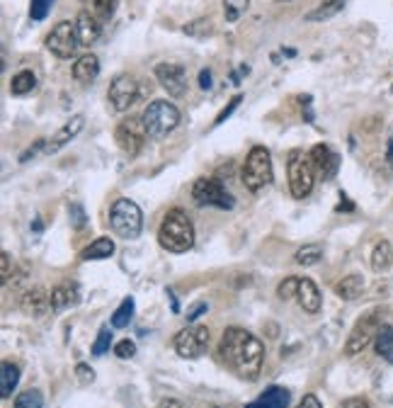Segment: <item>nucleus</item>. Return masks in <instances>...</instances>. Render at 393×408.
Instances as JSON below:
<instances>
[{
  "instance_id": "11",
  "label": "nucleus",
  "mask_w": 393,
  "mask_h": 408,
  "mask_svg": "<svg viewBox=\"0 0 393 408\" xmlns=\"http://www.w3.org/2000/svg\"><path fill=\"white\" fill-rule=\"evenodd\" d=\"M379 328H381V323H379V314H376V311H374V314L362 316V319L357 321L355 328H352L350 338H347L345 355L347 357H355V355H359L362 350H366V345L374 343Z\"/></svg>"
},
{
  "instance_id": "31",
  "label": "nucleus",
  "mask_w": 393,
  "mask_h": 408,
  "mask_svg": "<svg viewBox=\"0 0 393 408\" xmlns=\"http://www.w3.org/2000/svg\"><path fill=\"white\" fill-rule=\"evenodd\" d=\"M250 0H223V17L226 22H238L246 15Z\"/></svg>"
},
{
  "instance_id": "34",
  "label": "nucleus",
  "mask_w": 393,
  "mask_h": 408,
  "mask_svg": "<svg viewBox=\"0 0 393 408\" xmlns=\"http://www.w3.org/2000/svg\"><path fill=\"white\" fill-rule=\"evenodd\" d=\"M212 29H214L212 20H195V22L185 24L182 32L190 34V37H207V34H212Z\"/></svg>"
},
{
  "instance_id": "43",
  "label": "nucleus",
  "mask_w": 393,
  "mask_h": 408,
  "mask_svg": "<svg viewBox=\"0 0 393 408\" xmlns=\"http://www.w3.org/2000/svg\"><path fill=\"white\" fill-rule=\"evenodd\" d=\"M75 374H78L80 381H93L95 379V370L90 365H85V362H80V365L75 367Z\"/></svg>"
},
{
  "instance_id": "40",
  "label": "nucleus",
  "mask_w": 393,
  "mask_h": 408,
  "mask_svg": "<svg viewBox=\"0 0 393 408\" xmlns=\"http://www.w3.org/2000/svg\"><path fill=\"white\" fill-rule=\"evenodd\" d=\"M241 102H243V95H233V98H231V102H228V105L223 107V110H221V112H218V115H216V119H214V124H216V126H218V124H223V122H226L228 117H231L233 112H236V107L241 105Z\"/></svg>"
},
{
  "instance_id": "39",
  "label": "nucleus",
  "mask_w": 393,
  "mask_h": 408,
  "mask_svg": "<svg viewBox=\"0 0 393 408\" xmlns=\"http://www.w3.org/2000/svg\"><path fill=\"white\" fill-rule=\"evenodd\" d=\"M114 355L119 357V360H129V357L136 355V343L131 338L119 340V343L114 345Z\"/></svg>"
},
{
  "instance_id": "41",
  "label": "nucleus",
  "mask_w": 393,
  "mask_h": 408,
  "mask_svg": "<svg viewBox=\"0 0 393 408\" xmlns=\"http://www.w3.org/2000/svg\"><path fill=\"white\" fill-rule=\"evenodd\" d=\"M13 270H15V263L10 258V253H3L0 255V282L8 284L10 277H13Z\"/></svg>"
},
{
  "instance_id": "37",
  "label": "nucleus",
  "mask_w": 393,
  "mask_h": 408,
  "mask_svg": "<svg viewBox=\"0 0 393 408\" xmlns=\"http://www.w3.org/2000/svg\"><path fill=\"white\" fill-rule=\"evenodd\" d=\"M110 343H112V330L105 326V328H100L98 340H95V343H93V355H95V357L105 355L107 350H110Z\"/></svg>"
},
{
  "instance_id": "49",
  "label": "nucleus",
  "mask_w": 393,
  "mask_h": 408,
  "mask_svg": "<svg viewBox=\"0 0 393 408\" xmlns=\"http://www.w3.org/2000/svg\"><path fill=\"white\" fill-rule=\"evenodd\" d=\"M343 209H347V212H352V209H355V204H352L350 200H343L338 204V212H343Z\"/></svg>"
},
{
  "instance_id": "28",
  "label": "nucleus",
  "mask_w": 393,
  "mask_h": 408,
  "mask_svg": "<svg viewBox=\"0 0 393 408\" xmlns=\"http://www.w3.org/2000/svg\"><path fill=\"white\" fill-rule=\"evenodd\" d=\"M393 260V251H391V243L389 241H379L371 251V270L374 272H386L389 270Z\"/></svg>"
},
{
  "instance_id": "12",
  "label": "nucleus",
  "mask_w": 393,
  "mask_h": 408,
  "mask_svg": "<svg viewBox=\"0 0 393 408\" xmlns=\"http://www.w3.org/2000/svg\"><path fill=\"white\" fill-rule=\"evenodd\" d=\"M75 47H78V32H75V22H68V20H64V22H59L49 32L47 49L56 56V59H61V61L73 59Z\"/></svg>"
},
{
  "instance_id": "36",
  "label": "nucleus",
  "mask_w": 393,
  "mask_h": 408,
  "mask_svg": "<svg viewBox=\"0 0 393 408\" xmlns=\"http://www.w3.org/2000/svg\"><path fill=\"white\" fill-rule=\"evenodd\" d=\"M51 5H54V0H32V3H29V17L42 22V20L49 15Z\"/></svg>"
},
{
  "instance_id": "38",
  "label": "nucleus",
  "mask_w": 393,
  "mask_h": 408,
  "mask_svg": "<svg viewBox=\"0 0 393 408\" xmlns=\"http://www.w3.org/2000/svg\"><path fill=\"white\" fill-rule=\"evenodd\" d=\"M93 8L100 20H112L117 10V0H93Z\"/></svg>"
},
{
  "instance_id": "23",
  "label": "nucleus",
  "mask_w": 393,
  "mask_h": 408,
  "mask_svg": "<svg viewBox=\"0 0 393 408\" xmlns=\"http://www.w3.org/2000/svg\"><path fill=\"white\" fill-rule=\"evenodd\" d=\"M362 292H364V277H362V275H347V277H343L335 284V294H338L340 299H345V302L357 299Z\"/></svg>"
},
{
  "instance_id": "46",
  "label": "nucleus",
  "mask_w": 393,
  "mask_h": 408,
  "mask_svg": "<svg viewBox=\"0 0 393 408\" xmlns=\"http://www.w3.org/2000/svg\"><path fill=\"white\" fill-rule=\"evenodd\" d=\"M44 144H47V141H44V139L34 141V146H32V149H29L27 153H22V158H20V161H22V163H24V161H27V158L37 156V153H39V151H42V146H44ZM44 149H47V146H44Z\"/></svg>"
},
{
  "instance_id": "2",
  "label": "nucleus",
  "mask_w": 393,
  "mask_h": 408,
  "mask_svg": "<svg viewBox=\"0 0 393 408\" xmlns=\"http://www.w3.org/2000/svg\"><path fill=\"white\" fill-rule=\"evenodd\" d=\"M158 243L168 253H187L195 246V224L182 209H170L158 228Z\"/></svg>"
},
{
  "instance_id": "3",
  "label": "nucleus",
  "mask_w": 393,
  "mask_h": 408,
  "mask_svg": "<svg viewBox=\"0 0 393 408\" xmlns=\"http://www.w3.org/2000/svg\"><path fill=\"white\" fill-rule=\"evenodd\" d=\"M110 228L124 241H134L144 231V214H141L139 204L119 197L110 207Z\"/></svg>"
},
{
  "instance_id": "42",
  "label": "nucleus",
  "mask_w": 393,
  "mask_h": 408,
  "mask_svg": "<svg viewBox=\"0 0 393 408\" xmlns=\"http://www.w3.org/2000/svg\"><path fill=\"white\" fill-rule=\"evenodd\" d=\"M335 408H369V401L362 399V396H350V399L340 401Z\"/></svg>"
},
{
  "instance_id": "5",
  "label": "nucleus",
  "mask_w": 393,
  "mask_h": 408,
  "mask_svg": "<svg viewBox=\"0 0 393 408\" xmlns=\"http://www.w3.org/2000/svg\"><path fill=\"white\" fill-rule=\"evenodd\" d=\"M144 124L151 139H165L180 124V110L168 100H153L144 110Z\"/></svg>"
},
{
  "instance_id": "50",
  "label": "nucleus",
  "mask_w": 393,
  "mask_h": 408,
  "mask_svg": "<svg viewBox=\"0 0 393 408\" xmlns=\"http://www.w3.org/2000/svg\"><path fill=\"white\" fill-rule=\"evenodd\" d=\"M386 161H389L393 168V139L389 141V146H386Z\"/></svg>"
},
{
  "instance_id": "9",
  "label": "nucleus",
  "mask_w": 393,
  "mask_h": 408,
  "mask_svg": "<svg viewBox=\"0 0 393 408\" xmlns=\"http://www.w3.org/2000/svg\"><path fill=\"white\" fill-rule=\"evenodd\" d=\"M172 345H175V353L180 355L182 360L202 357L209 348V328L207 326H187L180 333H175Z\"/></svg>"
},
{
  "instance_id": "19",
  "label": "nucleus",
  "mask_w": 393,
  "mask_h": 408,
  "mask_svg": "<svg viewBox=\"0 0 393 408\" xmlns=\"http://www.w3.org/2000/svg\"><path fill=\"white\" fill-rule=\"evenodd\" d=\"M80 302V287L75 282H61L51 289V311L61 314L68 306H75Z\"/></svg>"
},
{
  "instance_id": "30",
  "label": "nucleus",
  "mask_w": 393,
  "mask_h": 408,
  "mask_svg": "<svg viewBox=\"0 0 393 408\" xmlns=\"http://www.w3.org/2000/svg\"><path fill=\"white\" fill-rule=\"evenodd\" d=\"M131 316H134V299L126 297L124 302L119 304V309L112 314V328H126Z\"/></svg>"
},
{
  "instance_id": "13",
  "label": "nucleus",
  "mask_w": 393,
  "mask_h": 408,
  "mask_svg": "<svg viewBox=\"0 0 393 408\" xmlns=\"http://www.w3.org/2000/svg\"><path fill=\"white\" fill-rule=\"evenodd\" d=\"M158 83L168 90L170 98H185L187 93V71L182 64H172V61H163L153 68Z\"/></svg>"
},
{
  "instance_id": "20",
  "label": "nucleus",
  "mask_w": 393,
  "mask_h": 408,
  "mask_svg": "<svg viewBox=\"0 0 393 408\" xmlns=\"http://www.w3.org/2000/svg\"><path fill=\"white\" fill-rule=\"evenodd\" d=\"M100 75V59L95 54H83L73 64V78L80 85H90Z\"/></svg>"
},
{
  "instance_id": "48",
  "label": "nucleus",
  "mask_w": 393,
  "mask_h": 408,
  "mask_svg": "<svg viewBox=\"0 0 393 408\" xmlns=\"http://www.w3.org/2000/svg\"><path fill=\"white\" fill-rule=\"evenodd\" d=\"M158 408H182L180 404H177V401L175 399H165V401H163V404L161 406H158Z\"/></svg>"
},
{
  "instance_id": "4",
  "label": "nucleus",
  "mask_w": 393,
  "mask_h": 408,
  "mask_svg": "<svg viewBox=\"0 0 393 408\" xmlns=\"http://www.w3.org/2000/svg\"><path fill=\"white\" fill-rule=\"evenodd\" d=\"M243 185L250 192H260L267 185H272L274 170H272V156L265 146H253L246 158V166H243Z\"/></svg>"
},
{
  "instance_id": "18",
  "label": "nucleus",
  "mask_w": 393,
  "mask_h": 408,
  "mask_svg": "<svg viewBox=\"0 0 393 408\" xmlns=\"http://www.w3.org/2000/svg\"><path fill=\"white\" fill-rule=\"evenodd\" d=\"M20 306H22L24 314L32 316V319H42V316L51 309V294L44 287H32L22 297Z\"/></svg>"
},
{
  "instance_id": "14",
  "label": "nucleus",
  "mask_w": 393,
  "mask_h": 408,
  "mask_svg": "<svg viewBox=\"0 0 393 408\" xmlns=\"http://www.w3.org/2000/svg\"><path fill=\"white\" fill-rule=\"evenodd\" d=\"M311 163H313V170L320 180H333L340 170V156L330 149L328 144H316L309 153Z\"/></svg>"
},
{
  "instance_id": "1",
  "label": "nucleus",
  "mask_w": 393,
  "mask_h": 408,
  "mask_svg": "<svg viewBox=\"0 0 393 408\" xmlns=\"http://www.w3.org/2000/svg\"><path fill=\"white\" fill-rule=\"evenodd\" d=\"M218 357L223 360V365L233 372L236 377L246 381H253L260 374L265 362V345L258 335H253L246 328H231L223 330L221 345H218Z\"/></svg>"
},
{
  "instance_id": "32",
  "label": "nucleus",
  "mask_w": 393,
  "mask_h": 408,
  "mask_svg": "<svg viewBox=\"0 0 393 408\" xmlns=\"http://www.w3.org/2000/svg\"><path fill=\"white\" fill-rule=\"evenodd\" d=\"M15 408H44V396L39 389H27L15 399Z\"/></svg>"
},
{
  "instance_id": "22",
  "label": "nucleus",
  "mask_w": 393,
  "mask_h": 408,
  "mask_svg": "<svg viewBox=\"0 0 393 408\" xmlns=\"http://www.w3.org/2000/svg\"><path fill=\"white\" fill-rule=\"evenodd\" d=\"M17 384H20V367L13 360H3V365H0V396L10 399L13 391L17 389Z\"/></svg>"
},
{
  "instance_id": "16",
  "label": "nucleus",
  "mask_w": 393,
  "mask_h": 408,
  "mask_svg": "<svg viewBox=\"0 0 393 408\" xmlns=\"http://www.w3.org/2000/svg\"><path fill=\"white\" fill-rule=\"evenodd\" d=\"M75 32H78L80 47H93L102 34V24L95 15H90L88 10H83V13H78V17H75Z\"/></svg>"
},
{
  "instance_id": "51",
  "label": "nucleus",
  "mask_w": 393,
  "mask_h": 408,
  "mask_svg": "<svg viewBox=\"0 0 393 408\" xmlns=\"http://www.w3.org/2000/svg\"><path fill=\"white\" fill-rule=\"evenodd\" d=\"M391 93H393V88H391Z\"/></svg>"
},
{
  "instance_id": "17",
  "label": "nucleus",
  "mask_w": 393,
  "mask_h": 408,
  "mask_svg": "<svg viewBox=\"0 0 393 408\" xmlns=\"http://www.w3.org/2000/svg\"><path fill=\"white\" fill-rule=\"evenodd\" d=\"M296 302L306 314H318L320 306H323V297H320V289L313 279L299 277V292H296Z\"/></svg>"
},
{
  "instance_id": "44",
  "label": "nucleus",
  "mask_w": 393,
  "mask_h": 408,
  "mask_svg": "<svg viewBox=\"0 0 393 408\" xmlns=\"http://www.w3.org/2000/svg\"><path fill=\"white\" fill-rule=\"evenodd\" d=\"M212 83H214L212 71H209V68L199 71V88H202V90H212Z\"/></svg>"
},
{
  "instance_id": "47",
  "label": "nucleus",
  "mask_w": 393,
  "mask_h": 408,
  "mask_svg": "<svg viewBox=\"0 0 393 408\" xmlns=\"http://www.w3.org/2000/svg\"><path fill=\"white\" fill-rule=\"evenodd\" d=\"M207 311V304H199V306H195V309L190 311V316H187V321H195L199 314H204Z\"/></svg>"
},
{
  "instance_id": "6",
  "label": "nucleus",
  "mask_w": 393,
  "mask_h": 408,
  "mask_svg": "<svg viewBox=\"0 0 393 408\" xmlns=\"http://www.w3.org/2000/svg\"><path fill=\"white\" fill-rule=\"evenodd\" d=\"M287 177H289V192H292L294 200H306L313 192V185H316V170L311 158L304 156L301 151L289 153Z\"/></svg>"
},
{
  "instance_id": "24",
  "label": "nucleus",
  "mask_w": 393,
  "mask_h": 408,
  "mask_svg": "<svg viewBox=\"0 0 393 408\" xmlns=\"http://www.w3.org/2000/svg\"><path fill=\"white\" fill-rule=\"evenodd\" d=\"M34 88H37V75H34L29 68H24V71H20V73H15L13 80H10V93L17 95V98L34 93Z\"/></svg>"
},
{
  "instance_id": "29",
  "label": "nucleus",
  "mask_w": 393,
  "mask_h": 408,
  "mask_svg": "<svg viewBox=\"0 0 393 408\" xmlns=\"http://www.w3.org/2000/svg\"><path fill=\"white\" fill-rule=\"evenodd\" d=\"M320 258H323V246L320 243H306L299 251L294 253V263L304 265V268H311V265H318Z\"/></svg>"
},
{
  "instance_id": "8",
  "label": "nucleus",
  "mask_w": 393,
  "mask_h": 408,
  "mask_svg": "<svg viewBox=\"0 0 393 408\" xmlns=\"http://www.w3.org/2000/svg\"><path fill=\"white\" fill-rule=\"evenodd\" d=\"M146 124H144V117H126L117 124V131H114V139H117V146L126 153L129 158L139 156L141 149L146 144Z\"/></svg>"
},
{
  "instance_id": "25",
  "label": "nucleus",
  "mask_w": 393,
  "mask_h": 408,
  "mask_svg": "<svg viewBox=\"0 0 393 408\" xmlns=\"http://www.w3.org/2000/svg\"><path fill=\"white\" fill-rule=\"evenodd\" d=\"M374 350L381 360L393 365V326H381L379 333L374 338Z\"/></svg>"
},
{
  "instance_id": "10",
  "label": "nucleus",
  "mask_w": 393,
  "mask_h": 408,
  "mask_svg": "<svg viewBox=\"0 0 393 408\" xmlns=\"http://www.w3.org/2000/svg\"><path fill=\"white\" fill-rule=\"evenodd\" d=\"M139 95H141L139 80L129 73H119L112 78L107 100H110V105L114 107L117 112H126L129 107H134V102L139 100Z\"/></svg>"
},
{
  "instance_id": "33",
  "label": "nucleus",
  "mask_w": 393,
  "mask_h": 408,
  "mask_svg": "<svg viewBox=\"0 0 393 408\" xmlns=\"http://www.w3.org/2000/svg\"><path fill=\"white\" fill-rule=\"evenodd\" d=\"M68 221H71V226H73L75 231H83V228L88 226V214H85L83 204H78V202L68 204Z\"/></svg>"
},
{
  "instance_id": "45",
  "label": "nucleus",
  "mask_w": 393,
  "mask_h": 408,
  "mask_svg": "<svg viewBox=\"0 0 393 408\" xmlns=\"http://www.w3.org/2000/svg\"><path fill=\"white\" fill-rule=\"evenodd\" d=\"M299 408H323V404H320V399L316 394H306L304 399H301Z\"/></svg>"
},
{
  "instance_id": "26",
  "label": "nucleus",
  "mask_w": 393,
  "mask_h": 408,
  "mask_svg": "<svg viewBox=\"0 0 393 408\" xmlns=\"http://www.w3.org/2000/svg\"><path fill=\"white\" fill-rule=\"evenodd\" d=\"M110 255H114V241L102 236L98 241L90 243L85 251H80V260H105V258H110Z\"/></svg>"
},
{
  "instance_id": "21",
  "label": "nucleus",
  "mask_w": 393,
  "mask_h": 408,
  "mask_svg": "<svg viewBox=\"0 0 393 408\" xmlns=\"http://www.w3.org/2000/svg\"><path fill=\"white\" fill-rule=\"evenodd\" d=\"M246 408H289V389L284 386H269Z\"/></svg>"
},
{
  "instance_id": "15",
  "label": "nucleus",
  "mask_w": 393,
  "mask_h": 408,
  "mask_svg": "<svg viewBox=\"0 0 393 408\" xmlns=\"http://www.w3.org/2000/svg\"><path fill=\"white\" fill-rule=\"evenodd\" d=\"M83 124H85V117L83 115H75V117H71L68 122H66L64 126H59L56 129V134L51 136V139L47 141V153H56V151H61L64 146H68L71 141L75 139V136L83 131Z\"/></svg>"
},
{
  "instance_id": "27",
  "label": "nucleus",
  "mask_w": 393,
  "mask_h": 408,
  "mask_svg": "<svg viewBox=\"0 0 393 408\" xmlns=\"http://www.w3.org/2000/svg\"><path fill=\"white\" fill-rule=\"evenodd\" d=\"M347 0H323L313 13L306 15V22H323V20H330L345 8Z\"/></svg>"
},
{
  "instance_id": "35",
  "label": "nucleus",
  "mask_w": 393,
  "mask_h": 408,
  "mask_svg": "<svg viewBox=\"0 0 393 408\" xmlns=\"http://www.w3.org/2000/svg\"><path fill=\"white\" fill-rule=\"evenodd\" d=\"M296 292H299V277H287L279 282L277 287V297L282 302H289V299H296Z\"/></svg>"
},
{
  "instance_id": "7",
  "label": "nucleus",
  "mask_w": 393,
  "mask_h": 408,
  "mask_svg": "<svg viewBox=\"0 0 393 408\" xmlns=\"http://www.w3.org/2000/svg\"><path fill=\"white\" fill-rule=\"evenodd\" d=\"M192 200L199 207H216L231 212L236 207V197L223 187V182L218 177H199L192 185Z\"/></svg>"
}]
</instances>
